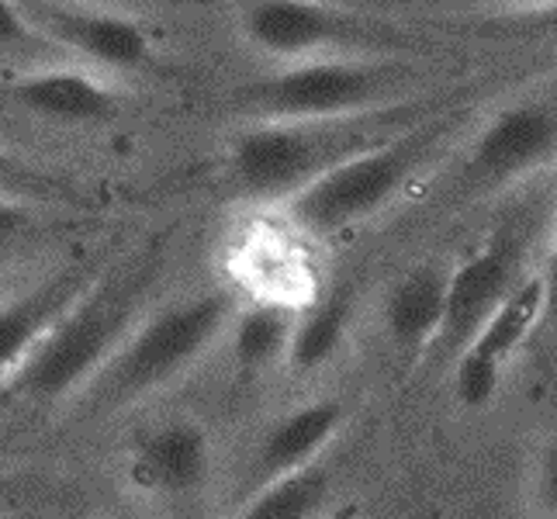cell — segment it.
Masks as SVG:
<instances>
[{
	"instance_id": "obj_7",
	"label": "cell",
	"mask_w": 557,
	"mask_h": 519,
	"mask_svg": "<svg viewBox=\"0 0 557 519\" xmlns=\"http://www.w3.org/2000/svg\"><path fill=\"white\" fill-rule=\"evenodd\" d=\"M550 163H557V76L547 87H530V94L506 101L474 128L447 184V201L468 208Z\"/></svg>"
},
{
	"instance_id": "obj_8",
	"label": "cell",
	"mask_w": 557,
	"mask_h": 519,
	"mask_svg": "<svg viewBox=\"0 0 557 519\" xmlns=\"http://www.w3.org/2000/svg\"><path fill=\"white\" fill-rule=\"evenodd\" d=\"M544 319V281L541 271L527 274L506 295V301L482 322L450 360V392L465 412H485L503 392L512 357L523 350Z\"/></svg>"
},
{
	"instance_id": "obj_15",
	"label": "cell",
	"mask_w": 557,
	"mask_h": 519,
	"mask_svg": "<svg viewBox=\"0 0 557 519\" xmlns=\"http://www.w3.org/2000/svg\"><path fill=\"white\" fill-rule=\"evenodd\" d=\"M343 427H347V406L339 398L305 401V406H295L292 412L274 419L257 447V485L325 457Z\"/></svg>"
},
{
	"instance_id": "obj_23",
	"label": "cell",
	"mask_w": 557,
	"mask_h": 519,
	"mask_svg": "<svg viewBox=\"0 0 557 519\" xmlns=\"http://www.w3.org/2000/svg\"><path fill=\"white\" fill-rule=\"evenodd\" d=\"M533 503L557 516V433H550L533 460Z\"/></svg>"
},
{
	"instance_id": "obj_6",
	"label": "cell",
	"mask_w": 557,
	"mask_h": 519,
	"mask_svg": "<svg viewBox=\"0 0 557 519\" xmlns=\"http://www.w3.org/2000/svg\"><path fill=\"white\" fill-rule=\"evenodd\" d=\"M239 35L249 49L277 63L333 52H430L419 32L336 0H243Z\"/></svg>"
},
{
	"instance_id": "obj_18",
	"label": "cell",
	"mask_w": 557,
	"mask_h": 519,
	"mask_svg": "<svg viewBox=\"0 0 557 519\" xmlns=\"http://www.w3.org/2000/svg\"><path fill=\"white\" fill-rule=\"evenodd\" d=\"M298 305L274 298H249L236 305L222 339H228V357L243 374H260L284 363L287 343L295 333Z\"/></svg>"
},
{
	"instance_id": "obj_24",
	"label": "cell",
	"mask_w": 557,
	"mask_h": 519,
	"mask_svg": "<svg viewBox=\"0 0 557 519\" xmlns=\"http://www.w3.org/2000/svg\"><path fill=\"white\" fill-rule=\"evenodd\" d=\"M35 205L38 201H32V198L0 195V243H8V239L25 233V228L35 222Z\"/></svg>"
},
{
	"instance_id": "obj_26",
	"label": "cell",
	"mask_w": 557,
	"mask_h": 519,
	"mask_svg": "<svg viewBox=\"0 0 557 519\" xmlns=\"http://www.w3.org/2000/svg\"><path fill=\"white\" fill-rule=\"evenodd\" d=\"M374 8H388V4H485V8H503V11H523V8H541L550 0H371Z\"/></svg>"
},
{
	"instance_id": "obj_9",
	"label": "cell",
	"mask_w": 557,
	"mask_h": 519,
	"mask_svg": "<svg viewBox=\"0 0 557 519\" xmlns=\"http://www.w3.org/2000/svg\"><path fill=\"white\" fill-rule=\"evenodd\" d=\"M527 277V239L520 228H495V233L474 246L447 274V305L444 322L430 357L454 360V354L465 346L482 322L506 301V295Z\"/></svg>"
},
{
	"instance_id": "obj_20",
	"label": "cell",
	"mask_w": 557,
	"mask_h": 519,
	"mask_svg": "<svg viewBox=\"0 0 557 519\" xmlns=\"http://www.w3.org/2000/svg\"><path fill=\"white\" fill-rule=\"evenodd\" d=\"M474 28L492 38H516V42H536V46L557 49V0L541 4V8L492 14L485 22H478Z\"/></svg>"
},
{
	"instance_id": "obj_16",
	"label": "cell",
	"mask_w": 557,
	"mask_h": 519,
	"mask_svg": "<svg viewBox=\"0 0 557 519\" xmlns=\"http://www.w3.org/2000/svg\"><path fill=\"white\" fill-rule=\"evenodd\" d=\"M87 281L90 277L84 271H60L32 292L0 301V388L32 357V350L49 333V325L84 292Z\"/></svg>"
},
{
	"instance_id": "obj_13",
	"label": "cell",
	"mask_w": 557,
	"mask_h": 519,
	"mask_svg": "<svg viewBox=\"0 0 557 519\" xmlns=\"http://www.w3.org/2000/svg\"><path fill=\"white\" fill-rule=\"evenodd\" d=\"M228 271L249 298H274L287 305L312 301L315 274L305 249L277 225H253L228 254Z\"/></svg>"
},
{
	"instance_id": "obj_19",
	"label": "cell",
	"mask_w": 557,
	"mask_h": 519,
	"mask_svg": "<svg viewBox=\"0 0 557 519\" xmlns=\"http://www.w3.org/2000/svg\"><path fill=\"white\" fill-rule=\"evenodd\" d=\"M330 468H325V457L312 460L298 471H287L271 482H260L253 492L243 498V516L249 519H301V516H315L325 498H330Z\"/></svg>"
},
{
	"instance_id": "obj_14",
	"label": "cell",
	"mask_w": 557,
	"mask_h": 519,
	"mask_svg": "<svg viewBox=\"0 0 557 519\" xmlns=\"http://www.w3.org/2000/svg\"><path fill=\"white\" fill-rule=\"evenodd\" d=\"M447 274L450 271L444 263H416L388 287L381 301L384 339L406 363H419L433 350L447 305Z\"/></svg>"
},
{
	"instance_id": "obj_25",
	"label": "cell",
	"mask_w": 557,
	"mask_h": 519,
	"mask_svg": "<svg viewBox=\"0 0 557 519\" xmlns=\"http://www.w3.org/2000/svg\"><path fill=\"white\" fill-rule=\"evenodd\" d=\"M541 281H544V319L541 330H557V211H554V228H550V246L541 267Z\"/></svg>"
},
{
	"instance_id": "obj_2",
	"label": "cell",
	"mask_w": 557,
	"mask_h": 519,
	"mask_svg": "<svg viewBox=\"0 0 557 519\" xmlns=\"http://www.w3.org/2000/svg\"><path fill=\"white\" fill-rule=\"evenodd\" d=\"M474 84L482 81L471 76V81L440 87L426 98L357 114H330V119H253L228 139L225 181L236 195L257 205H284L339 160L384 139L419 114L454 101Z\"/></svg>"
},
{
	"instance_id": "obj_21",
	"label": "cell",
	"mask_w": 557,
	"mask_h": 519,
	"mask_svg": "<svg viewBox=\"0 0 557 519\" xmlns=\"http://www.w3.org/2000/svg\"><path fill=\"white\" fill-rule=\"evenodd\" d=\"M0 195H17V198H32V201H60L70 198L73 187L66 177H55L52 170L32 166L25 160L11 157L8 149H0Z\"/></svg>"
},
{
	"instance_id": "obj_1",
	"label": "cell",
	"mask_w": 557,
	"mask_h": 519,
	"mask_svg": "<svg viewBox=\"0 0 557 519\" xmlns=\"http://www.w3.org/2000/svg\"><path fill=\"white\" fill-rule=\"evenodd\" d=\"M503 84V76H488L471 90L457 94L454 101L419 114L384 139L357 149L354 157L339 160L309 187H301L295 198H287L281 205L284 219L301 236L312 239H333L377 219L392 201L406 195L419 173H426L440 160V152L465 136V128L478 114V104L485 101V90Z\"/></svg>"
},
{
	"instance_id": "obj_3",
	"label": "cell",
	"mask_w": 557,
	"mask_h": 519,
	"mask_svg": "<svg viewBox=\"0 0 557 519\" xmlns=\"http://www.w3.org/2000/svg\"><path fill=\"white\" fill-rule=\"evenodd\" d=\"M166 260V239L160 236L104 277H90L0 395L25 398L32 406H60L81 395L84 384L101 371L114 346L146 312Z\"/></svg>"
},
{
	"instance_id": "obj_17",
	"label": "cell",
	"mask_w": 557,
	"mask_h": 519,
	"mask_svg": "<svg viewBox=\"0 0 557 519\" xmlns=\"http://www.w3.org/2000/svg\"><path fill=\"white\" fill-rule=\"evenodd\" d=\"M354 309H357L354 284H339L330 295H315L312 301H305L298 309L295 333L292 343H287L281 368L295 378H309L322 371L339 354L343 339H347Z\"/></svg>"
},
{
	"instance_id": "obj_10",
	"label": "cell",
	"mask_w": 557,
	"mask_h": 519,
	"mask_svg": "<svg viewBox=\"0 0 557 519\" xmlns=\"http://www.w3.org/2000/svg\"><path fill=\"white\" fill-rule=\"evenodd\" d=\"M25 8L55 49L81 55L90 66L108 73H157L163 66L152 35L122 11L52 4V0H25Z\"/></svg>"
},
{
	"instance_id": "obj_4",
	"label": "cell",
	"mask_w": 557,
	"mask_h": 519,
	"mask_svg": "<svg viewBox=\"0 0 557 519\" xmlns=\"http://www.w3.org/2000/svg\"><path fill=\"white\" fill-rule=\"evenodd\" d=\"M450 84L430 52H333L239 84L228 108L253 119H330L426 98Z\"/></svg>"
},
{
	"instance_id": "obj_5",
	"label": "cell",
	"mask_w": 557,
	"mask_h": 519,
	"mask_svg": "<svg viewBox=\"0 0 557 519\" xmlns=\"http://www.w3.org/2000/svg\"><path fill=\"white\" fill-rule=\"evenodd\" d=\"M233 309L236 301L228 292L211 287L170 301L157 312H143L101 363V371L76 395L81 406L90 412H114L174 384L222 339Z\"/></svg>"
},
{
	"instance_id": "obj_11",
	"label": "cell",
	"mask_w": 557,
	"mask_h": 519,
	"mask_svg": "<svg viewBox=\"0 0 557 519\" xmlns=\"http://www.w3.org/2000/svg\"><path fill=\"white\" fill-rule=\"evenodd\" d=\"M0 108L32 122L94 128L119 119L122 94L104 76L76 66H35L0 81Z\"/></svg>"
},
{
	"instance_id": "obj_12",
	"label": "cell",
	"mask_w": 557,
	"mask_h": 519,
	"mask_svg": "<svg viewBox=\"0 0 557 519\" xmlns=\"http://www.w3.org/2000/svg\"><path fill=\"white\" fill-rule=\"evenodd\" d=\"M211 436L195 416H166L132 450V482L152 495H198L211 478Z\"/></svg>"
},
{
	"instance_id": "obj_22",
	"label": "cell",
	"mask_w": 557,
	"mask_h": 519,
	"mask_svg": "<svg viewBox=\"0 0 557 519\" xmlns=\"http://www.w3.org/2000/svg\"><path fill=\"white\" fill-rule=\"evenodd\" d=\"M55 42L35 25L25 0H0V52H35L46 55Z\"/></svg>"
}]
</instances>
